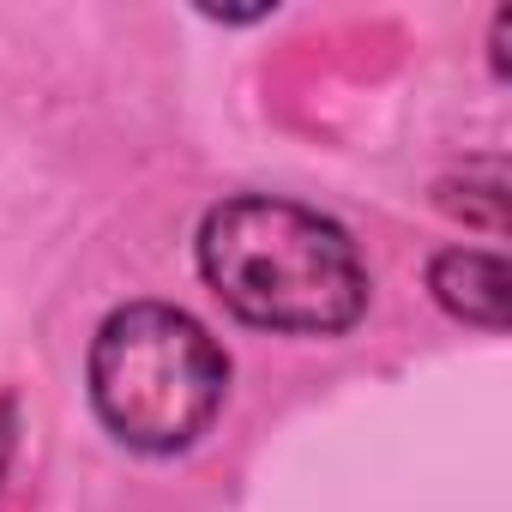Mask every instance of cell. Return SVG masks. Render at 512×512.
Listing matches in <instances>:
<instances>
[{"instance_id":"2","label":"cell","mask_w":512,"mask_h":512,"mask_svg":"<svg viewBox=\"0 0 512 512\" xmlns=\"http://www.w3.org/2000/svg\"><path fill=\"white\" fill-rule=\"evenodd\" d=\"M91 410L133 452H187L229 392V356L169 302H127L91 338Z\"/></svg>"},{"instance_id":"4","label":"cell","mask_w":512,"mask_h":512,"mask_svg":"<svg viewBox=\"0 0 512 512\" xmlns=\"http://www.w3.org/2000/svg\"><path fill=\"white\" fill-rule=\"evenodd\" d=\"M13 434H19V422H13V404L0 398V476H7V458H13Z\"/></svg>"},{"instance_id":"3","label":"cell","mask_w":512,"mask_h":512,"mask_svg":"<svg viewBox=\"0 0 512 512\" xmlns=\"http://www.w3.org/2000/svg\"><path fill=\"white\" fill-rule=\"evenodd\" d=\"M428 290L446 314L482 326V332H500L506 326V260L500 253H476V247H446L434 253V266H428Z\"/></svg>"},{"instance_id":"1","label":"cell","mask_w":512,"mask_h":512,"mask_svg":"<svg viewBox=\"0 0 512 512\" xmlns=\"http://www.w3.org/2000/svg\"><path fill=\"white\" fill-rule=\"evenodd\" d=\"M193 253L211 296L260 332L332 338L350 332L368 308L356 241L332 217L278 193H241L211 205Z\"/></svg>"}]
</instances>
